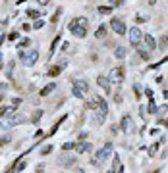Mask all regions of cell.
I'll use <instances>...</instances> for the list:
<instances>
[{
    "instance_id": "13",
    "label": "cell",
    "mask_w": 168,
    "mask_h": 173,
    "mask_svg": "<svg viewBox=\"0 0 168 173\" xmlns=\"http://www.w3.org/2000/svg\"><path fill=\"white\" fill-rule=\"evenodd\" d=\"M143 40H145V44H147V48H149V50H155V48H157V40H155V37L143 35Z\"/></svg>"
},
{
    "instance_id": "23",
    "label": "cell",
    "mask_w": 168,
    "mask_h": 173,
    "mask_svg": "<svg viewBox=\"0 0 168 173\" xmlns=\"http://www.w3.org/2000/svg\"><path fill=\"white\" fill-rule=\"evenodd\" d=\"M114 56H116V58H124V56H126V48H124V46H116Z\"/></svg>"
},
{
    "instance_id": "19",
    "label": "cell",
    "mask_w": 168,
    "mask_h": 173,
    "mask_svg": "<svg viewBox=\"0 0 168 173\" xmlns=\"http://www.w3.org/2000/svg\"><path fill=\"white\" fill-rule=\"evenodd\" d=\"M95 37H97V39H104V37H106V25H101L99 29H97Z\"/></svg>"
},
{
    "instance_id": "34",
    "label": "cell",
    "mask_w": 168,
    "mask_h": 173,
    "mask_svg": "<svg viewBox=\"0 0 168 173\" xmlns=\"http://www.w3.org/2000/svg\"><path fill=\"white\" fill-rule=\"evenodd\" d=\"M149 114H157V106H155L153 100H151V104H149Z\"/></svg>"
},
{
    "instance_id": "31",
    "label": "cell",
    "mask_w": 168,
    "mask_h": 173,
    "mask_svg": "<svg viewBox=\"0 0 168 173\" xmlns=\"http://www.w3.org/2000/svg\"><path fill=\"white\" fill-rule=\"evenodd\" d=\"M73 146H75V142H66V144H62L64 150H73Z\"/></svg>"
},
{
    "instance_id": "32",
    "label": "cell",
    "mask_w": 168,
    "mask_h": 173,
    "mask_svg": "<svg viewBox=\"0 0 168 173\" xmlns=\"http://www.w3.org/2000/svg\"><path fill=\"white\" fill-rule=\"evenodd\" d=\"M77 23H79V25H83V27H87V18H77L75 19Z\"/></svg>"
},
{
    "instance_id": "25",
    "label": "cell",
    "mask_w": 168,
    "mask_h": 173,
    "mask_svg": "<svg viewBox=\"0 0 168 173\" xmlns=\"http://www.w3.org/2000/svg\"><path fill=\"white\" fill-rule=\"evenodd\" d=\"M12 141V137L10 135H4V137H0V146H4V144H8Z\"/></svg>"
},
{
    "instance_id": "37",
    "label": "cell",
    "mask_w": 168,
    "mask_h": 173,
    "mask_svg": "<svg viewBox=\"0 0 168 173\" xmlns=\"http://www.w3.org/2000/svg\"><path fill=\"white\" fill-rule=\"evenodd\" d=\"M50 152H52V146H44L43 150H41V154L44 156V154H50Z\"/></svg>"
},
{
    "instance_id": "8",
    "label": "cell",
    "mask_w": 168,
    "mask_h": 173,
    "mask_svg": "<svg viewBox=\"0 0 168 173\" xmlns=\"http://www.w3.org/2000/svg\"><path fill=\"white\" fill-rule=\"evenodd\" d=\"M104 117H106V114L102 112V110L93 108V123H95V125H102V123H104Z\"/></svg>"
},
{
    "instance_id": "48",
    "label": "cell",
    "mask_w": 168,
    "mask_h": 173,
    "mask_svg": "<svg viewBox=\"0 0 168 173\" xmlns=\"http://www.w3.org/2000/svg\"><path fill=\"white\" fill-rule=\"evenodd\" d=\"M164 125H168V119H166V121H164Z\"/></svg>"
},
{
    "instance_id": "46",
    "label": "cell",
    "mask_w": 168,
    "mask_h": 173,
    "mask_svg": "<svg viewBox=\"0 0 168 173\" xmlns=\"http://www.w3.org/2000/svg\"><path fill=\"white\" fill-rule=\"evenodd\" d=\"M2 100H4V94H2V92H0V102H2Z\"/></svg>"
},
{
    "instance_id": "3",
    "label": "cell",
    "mask_w": 168,
    "mask_h": 173,
    "mask_svg": "<svg viewBox=\"0 0 168 173\" xmlns=\"http://www.w3.org/2000/svg\"><path fill=\"white\" fill-rule=\"evenodd\" d=\"M110 154H112V142H106L104 146H102L101 150L97 152V158H95V160H97L99 163H102V162H106V160H108Z\"/></svg>"
},
{
    "instance_id": "4",
    "label": "cell",
    "mask_w": 168,
    "mask_h": 173,
    "mask_svg": "<svg viewBox=\"0 0 168 173\" xmlns=\"http://www.w3.org/2000/svg\"><path fill=\"white\" fill-rule=\"evenodd\" d=\"M141 40H143V33L139 31V27H133V29H130V43H132V46L139 48Z\"/></svg>"
},
{
    "instance_id": "43",
    "label": "cell",
    "mask_w": 168,
    "mask_h": 173,
    "mask_svg": "<svg viewBox=\"0 0 168 173\" xmlns=\"http://www.w3.org/2000/svg\"><path fill=\"white\" fill-rule=\"evenodd\" d=\"M37 2H39V4H41V6H47V4H48V2H50V0H37Z\"/></svg>"
},
{
    "instance_id": "22",
    "label": "cell",
    "mask_w": 168,
    "mask_h": 173,
    "mask_svg": "<svg viewBox=\"0 0 168 173\" xmlns=\"http://www.w3.org/2000/svg\"><path fill=\"white\" fill-rule=\"evenodd\" d=\"M157 46H158V48H162V50H168V35H166V37H162L161 43H158Z\"/></svg>"
},
{
    "instance_id": "2",
    "label": "cell",
    "mask_w": 168,
    "mask_h": 173,
    "mask_svg": "<svg viewBox=\"0 0 168 173\" xmlns=\"http://www.w3.org/2000/svg\"><path fill=\"white\" fill-rule=\"evenodd\" d=\"M124 75H126L124 67H112L110 73H108V81L110 83H122V81H124Z\"/></svg>"
},
{
    "instance_id": "47",
    "label": "cell",
    "mask_w": 168,
    "mask_h": 173,
    "mask_svg": "<svg viewBox=\"0 0 168 173\" xmlns=\"http://www.w3.org/2000/svg\"><path fill=\"white\" fill-rule=\"evenodd\" d=\"M2 43H4V37H2V35H0V44H2Z\"/></svg>"
},
{
    "instance_id": "14",
    "label": "cell",
    "mask_w": 168,
    "mask_h": 173,
    "mask_svg": "<svg viewBox=\"0 0 168 173\" xmlns=\"http://www.w3.org/2000/svg\"><path fill=\"white\" fill-rule=\"evenodd\" d=\"M97 83H99V86H101V89H104L106 92L110 90V81H108V77H104V75H99Z\"/></svg>"
},
{
    "instance_id": "40",
    "label": "cell",
    "mask_w": 168,
    "mask_h": 173,
    "mask_svg": "<svg viewBox=\"0 0 168 173\" xmlns=\"http://www.w3.org/2000/svg\"><path fill=\"white\" fill-rule=\"evenodd\" d=\"M19 104H21V100H19V98H14V100H12V106H14V108H18Z\"/></svg>"
},
{
    "instance_id": "7",
    "label": "cell",
    "mask_w": 168,
    "mask_h": 173,
    "mask_svg": "<svg viewBox=\"0 0 168 173\" xmlns=\"http://www.w3.org/2000/svg\"><path fill=\"white\" fill-rule=\"evenodd\" d=\"M120 129L124 131V133H132V131H133V121H132V117H130V115H124V117H122Z\"/></svg>"
},
{
    "instance_id": "17",
    "label": "cell",
    "mask_w": 168,
    "mask_h": 173,
    "mask_svg": "<svg viewBox=\"0 0 168 173\" xmlns=\"http://www.w3.org/2000/svg\"><path fill=\"white\" fill-rule=\"evenodd\" d=\"M54 89H56V83H48L47 86H43V89H41V96H47V94H50Z\"/></svg>"
},
{
    "instance_id": "27",
    "label": "cell",
    "mask_w": 168,
    "mask_h": 173,
    "mask_svg": "<svg viewBox=\"0 0 168 173\" xmlns=\"http://www.w3.org/2000/svg\"><path fill=\"white\" fill-rule=\"evenodd\" d=\"M99 12L101 14H110V12H112V6H101Z\"/></svg>"
},
{
    "instance_id": "28",
    "label": "cell",
    "mask_w": 168,
    "mask_h": 173,
    "mask_svg": "<svg viewBox=\"0 0 168 173\" xmlns=\"http://www.w3.org/2000/svg\"><path fill=\"white\" fill-rule=\"evenodd\" d=\"M60 14H62V8H58V10H56V14L52 15L50 21H52V23H56V21H58V18H60Z\"/></svg>"
},
{
    "instance_id": "16",
    "label": "cell",
    "mask_w": 168,
    "mask_h": 173,
    "mask_svg": "<svg viewBox=\"0 0 168 173\" xmlns=\"http://www.w3.org/2000/svg\"><path fill=\"white\" fill-rule=\"evenodd\" d=\"M73 86H75V89H79L81 92H87V90H89V85H87V81H83V79L75 81V83H73Z\"/></svg>"
},
{
    "instance_id": "29",
    "label": "cell",
    "mask_w": 168,
    "mask_h": 173,
    "mask_svg": "<svg viewBox=\"0 0 168 173\" xmlns=\"http://www.w3.org/2000/svg\"><path fill=\"white\" fill-rule=\"evenodd\" d=\"M83 94L85 92H81L79 89H75V86H73V96H75V98H83Z\"/></svg>"
},
{
    "instance_id": "35",
    "label": "cell",
    "mask_w": 168,
    "mask_h": 173,
    "mask_svg": "<svg viewBox=\"0 0 168 173\" xmlns=\"http://www.w3.org/2000/svg\"><path fill=\"white\" fill-rule=\"evenodd\" d=\"M43 25H44V21H43V19H37V21L33 23V27H35V29H41Z\"/></svg>"
},
{
    "instance_id": "26",
    "label": "cell",
    "mask_w": 168,
    "mask_h": 173,
    "mask_svg": "<svg viewBox=\"0 0 168 173\" xmlns=\"http://www.w3.org/2000/svg\"><path fill=\"white\" fill-rule=\"evenodd\" d=\"M27 15H29V18H33V19H39V12H37V10H27Z\"/></svg>"
},
{
    "instance_id": "42",
    "label": "cell",
    "mask_w": 168,
    "mask_h": 173,
    "mask_svg": "<svg viewBox=\"0 0 168 173\" xmlns=\"http://www.w3.org/2000/svg\"><path fill=\"white\" fill-rule=\"evenodd\" d=\"M139 114H141V117H147V114H145V108H143V106H139Z\"/></svg>"
},
{
    "instance_id": "18",
    "label": "cell",
    "mask_w": 168,
    "mask_h": 173,
    "mask_svg": "<svg viewBox=\"0 0 168 173\" xmlns=\"http://www.w3.org/2000/svg\"><path fill=\"white\" fill-rule=\"evenodd\" d=\"M112 160H114V162H112V171H122L120 156H118V154H114V156H112Z\"/></svg>"
},
{
    "instance_id": "12",
    "label": "cell",
    "mask_w": 168,
    "mask_h": 173,
    "mask_svg": "<svg viewBox=\"0 0 168 173\" xmlns=\"http://www.w3.org/2000/svg\"><path fill=\"white\" fill-rule=\"evenodd\" d=\"M12 114H16L14 106H0V117H10Z\"/></svg>"
},
{
    "instance_id": "45",
    "label": "cell",
    "mask_w": 168,
    "mask_h": 173,
    "mask_svg": "<svg viewBox=\"0 0 168 173\" xmlns=\"http://www.w3.org/2000/svg\"><path fill=\"white\" fill-rule=\"evenodd\" d=\"M155 2H157V0H149V4H151V6H155Z\"/></svg>"
},
{
    "instance_id": "6",
    "label": "cell",
    "mask_w": 168,
    "mask_h": 173,
    "mask_svg": "<svg viewBox=\"0 0 168 173\" xmlns=\"http://www.w3.org/2000/svg\"><path fill=\"white\" fill-rule=\"evenodd\" d=\"M110 27H112L114 33H118V35H124V33H126V23L122 21L120 18H112V21H110Z\"/></svg>"
},
{
    "instance_id": "41",
    "label": "cell",
    "mask_w": 168,
    "mask_h": 173,
    "mask_svg": "<svg viewBox=\"0 0 168 173\" xmlns=\"http://www.w3.org/2000/svg\"><path fill=\"white\" fill-rule=\"evenodd\" d=\"M18 37H19V35L14 31V33H10V37H8V39H10V40H18Z\"/></svg>"
},
{
    "instance_id": "5",
    "label": "cell",
    "mask_w": 168,
    "mask_h": 173,
    "mask_svg": "<svg viewBox=\"0 0 168 173\" xmlns=\"http://www.w3.org/2000/svg\"><path fill=\"white\" fill-rule=\"evenodd\" d=\"M70 31L73 33V37H79V39H83L85 35H87V27H83V25H79V23L75 21V19H73L72 23H70Z\"/></svg>"
},
{
    "instance_id": "10",
    "label": "cell",
    "mask_w": 168,
    "mask_h": 173,
    "mask_svg": "<svg viewBox=\"0 0 168 173\" xmlns=\"http://www.w3.org/2000/svg\"><path fill=\"white\" fill-rule=\"evenodd\" d=\"M25 121V117L23 115H16V114H12L10 117H8V121L6 123H2L4 127H10V125H16V123H23Z\"/></svg>"
},
{
    "instance_id": "20",
    "label": "cell",
    "mask_w": 168,
    "mask_h": 173,
    "mask_svg": "<svg viewBox=\"0 0 168 173\" xmlns=\"http://www.w3.org/2000/svg\"><path fill=\"white\" fill-rule=\"evenodd\" d=\"M60 39H62V35H56V37H54V40H52V44H50V56H52V52L56 50V46H58Z\"/></svg>"
},
{
    "instance_id": "9",
    "label": "cell",
    "mask_w": 168,
    "mask_h": 173,
    "mask_svg": "<svg viewBox=\"0 0 168 173\" xmlns=\"http://www.w3.org/2000/svg\"><path fill=\"white\" fill-rule=\"evenodd\" d=\"M66 64H68V62H66V60H62L58 65H54V67H50V69H48V71H47V75H48V77H56V75H60V73H62V69L66 67Z\"/></svg>"
},
{
    "instance_id": "24",
    "label": "cell",
    "mask_w": 168,
    "mask_h": 173,
    "mask_svg": "<svg viewBox=\"0 0 168 173\" xmlns=\"http://www.w3.org/2000/svg\"><path fill=\"white\" fill-rule=\"evenodd\" d=\"M25 166H27V163H25V162H23V160H21V162H19L18 166H14V167H12V169H14V171H23V169H25Z\"/></svg>"
},
{
    "instance_id": "38",
    "label": "cell",
    "mask_w": 168,
    "mask_h": 173,
    "mask_svg": "<svg viewBox=\"0 0 168 173\" xmlns=\"http://www.w3.org/2000/svg\"><path fill=\"white\" fill-rule=\"evenodd\" d=\"M158 150V144H155V146H151L149 148V156H155V152Z\"/></svg>"
},
{
    "instance_id": "15",
    "label": "cell",
    "mask_w": 168,
    "mask_h": 173,
    "mask_svg": "<svg viewBox=\"0 0 168 173\" xmlns=\"http://www.w3.org/2000/svg\"><path fill=\"white\" fill-rule=\"evenodd\" d=\"M97 108L102 110L104 114H108V104H106V100L102 96H97Z\"/></svg>"
},
{
    "instance_id": "44",
    "label": "cell",
    "mask_w": 168,
    "mask_h": 173,
    "mask_svg": "<svg viewBox=\"0 0 168 173\" xmlns=\"http://www.w3.org/2000/svg\"><path fill=\"white\" fill-rule=\"evenodd\" d=\"M145 94H147L149 98H153V90H151V89H147V90H145Z\"/></svg>"
},
{
    "instance_id": "36",
    "label": "cell",
    "mask_w": 168,
    "mask_h": 173,
    "mask_svg": "<svg viewBox=\"0 0 168 173\" xmlns=\"http://www.w3.org/2000/svg\"><path fill=\"white\" fill-rule=\"evenodd\" d=\"M164 112H168V106H161V108H157V114L158 115H162Z\"/></svg>"
},
{
    "instance_id": "21",
    "label": "cell",
    "mask_w": 168,
    "mask_h": 173,
    "mask_svg": "<svg viewBox=\"0 0 168 173\" xmlns=\"http://www.w3.org/2000/svg\"><path fill=\"white\" fill-rule=\"evenodd\" d=\"M43 114H44L43 110H37V112L33 114V117H31V121H33V123H39V121H41V117H43Z\"/></svg>"
},
{
    "instance_id": "30",
    "label": "cell",
    "mask_w": 168,
    "mask_h": 173,
    "mask_svg": "<svg viewBox=\"0 0 168 173\" xmlns=\"http://www.w3.org/2000/svg\"><path fill=\"white\" fill-rule=\"evenodd\" d=\"M87 108H91V110H93V108H97V96L93 98V100H89V102H87Z\"/></svg>"
},
{
    "instance_id": "33",
    "label": "cell",
    "mask_w": 168,
    "mask_h": 173,
    "mask_svg": "<svg viewBox=\"0 0 168 173\" xmlns=\"http://www.w3.org/2000/svg\"><path fill=\"white\" fill-rule=\"evenodd\" d=\"M27 44H29V39H21V40L18 43V46H19V48H23V46H27Z\"/></svg>"
},
{
    "instance_id": "11",
    "label": "cell",
    "mask_w": 168,
    "mask_h": 173,
    "mask_svg": "<svg viewBox=\"0 0 168 173\" xmlns=\"http://www.w3.org/2000/svg\"><path fill=\"white\" fill-rule=\"evenodd\" d=\"M91 148H93L91 142H77L75 146H73V150H75L77 154H85V152H89Z\"/></svg>"
},
{
    "instance_id": "39",
    "label": "cell",
    "mask_w": 168,
    "mask_h": 173,
    "mask_svg": "<svg viewBox=\"0 0 168 173\" xmlns=\"http://www.w3.org/2000/svg\"><path fill=\"white\" fill-rule=\"evenodd\" d=\"M139 56H141L143 60H149V58H151V56H149V52H143V50H139Z\"/></svg>"
},
{
    "instance_id": "1",
    "label": "cell",
    "mask_w": 168,
    "mask_h": 173,
    "mask_svg": "<svg viewBox=\"0 0 168 173\" xmlns=\"http://www.w3.org/2000/svg\"><path fill=\"white\" fill-rule=\"evenodd\" d=\"M19 60H21V64L25 67H33L37 64V60H39V52L37 50H21L19 52Z\"/></svg>"
}]
</instances>
